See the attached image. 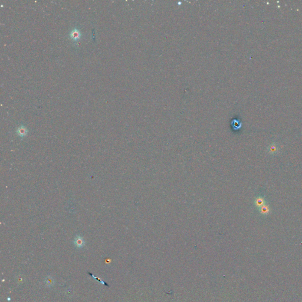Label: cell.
<instances>
[{"instance_id": "6da1fadb", "label": "cell", "mask_w": 302, "mask_h": 302, "mask_svg": "<svg viewBox=\"0 0 302 302\" xmlns=\"http://www.w3.org/2000/svg\"><path fill=\"white\" fill-rule=\"evenodd\" d=\"M69 37L71 38V40H72L76 42L78 41L81 37V33L80 30L76 27L73 28L71 30L70 33H69Z\"/></svg>"}, {"instance_id": "7a4b0ae2", "label": "cell", "mask_w": 302, "mask_h": 302, "mask_svg": "<svg viewBox=\"0 0 302 302\" xmlns=\"http://www.w3.org/2000/svg\"><path fill=\"white\" fill-rule=\"evenodd\" d=\"M74 244L77 248H81L85 245V241L80 235H77L74 240Z\"/></svg>"}, {"instance_id": "3957f363", "label": "cell", "mask_w": 302, "mask_h": 302, "mask_svg": "<svg viewBox=\"0 0 302 302\" xmlns=\"http://www.w3.org/2000/svg\"><path fill=\"white\" fill-rule=\"evenodd\" d=\"M16 132H17V134L18 135V136H19V137L24 138L25 136H26L27 135L28 131L25 126L21 125L17 128Z\"/></svg>"}, {"instance_id": "277c9868", "label": "cell", "mask_w": 302, "mask_h": 302, "mask_svg": "<svg viewBox=\"0 0 302 302\" xmlns=\"http://www.w3.org/2000/svg\"><path fill=\"white\" fill-rule=\"evenodd\" d=\"M45 283L47 286L51 287L54 284L55 281H54V279L52 277L48 276L45 280Z\"/></svg>"}, {"instance_id": "5b68a950", "label": "cell", "mask_w": 302, "mask_h": 302, "mask_svg": "<svg viewBox=\"0 0 302 302\" xmlns=\"http://www.w3.org/2000/svg\"><path fill=\"white\" fill-rule=\"evenodd\" d=\"M88 274H89V275H90V276H91L93 278H94L95 280H97L99 283L102 284L103 285H105V286H108V287H109V284H108L106 283V282H103V280H102L100 278H99V277H96V276H94L92 273H90V272H88Z\"/></svg>"}]
</instances>
